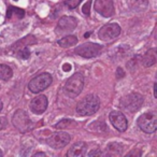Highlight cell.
Masks as SVG:
<instances>
[{"instance_id": "3", "label": "cell", "mask_w": 157, "mask_h": 157, "mask_svg": "<svg viewBox=\"0 0 157 157\" xmlns=\"http://www.w3.org/2000/svg\"><path fill=\"white\" fill-rule=\"evenodd\" d=\"M52 75L48 72H43V73L39 74V75L35 76V78L29 82L28 87L31 93L33 94H39L42 90H46L48 86L52 84Z\"/></svg>"}, {"instance_id": "19", "label": "cell", "mask_w": 157, "mask_h": 157, "mask_svg": "<svg viewBox=\"0 0 157 157\" xmlns=\"http://www.w3.org/2000/svg\"><path fill=\"white\" fill-rule=\"evenodd\" d=\"M146 7H147V0H136L132 8L137 11H142Z\"/></svg>"}, {"instance_id": "29", "label": "cell", "mask_w": 157, "mask_h": 157, "mask_svg": "<svg viewBox=\"0 0 157 157\" xmlns=\"http://www.w3.org/2000/svg\"><path fill=\"white\" fill-rule=\"evenodd\" d=\"M33 156H36V157H37V156H46V154H45V153H43V152H39V153H36Z\"/></svg>"}, {"instance_id": "26", "label": "cell", "mask_w": 157, "mask_h": 157, "mask_svg": "<svg viewBox=\"0 0 157 157\" xmlns=\"http://www.w3.org/2000/svg\"><path fill=\"white\" fill-rule=\"evenodd\" d=\"M100 154H101V153L99 152V151H97V152H96V151H95V152L93 151V152H90V154H88V156H90V157H92V156H97V155H100Z\"/></svg>"}, {"instance_id": "32", "label": "cell", "mask_w": 157, "mask_h": 157, "mask_svg": "<svg viewBox=\"0 0 157 157\" xmlns=\"http://www.w3.org/2000/svg\"><path fill=\"white\" fill-rule=\"evenodd\" d=\"M2 155H3V153H2V151H1V150H0V157H1V156H2Z\"/></svg>"}, {"instance_id": "20", "label": "cell", "mask_w": 157, "mask_h": 157, "mask_svg": "<svg viewBox=\"0 0 157 157\" xmlns=\"http://www.w3.org/2000/svg\"><path fill=\"white\" fill-rule=\"evenodd\" d=\"M81 2H82V0H68L67 2H66V6H67L69 9H75Z\"/></svg>"}, {"instance_id": "18", "label": "cell", "mask_w": 157, "mask_h": 157, "mask_svg": "<svg viewBox=\"0 0 157 157\" xmlns=\"http://www.w3.org/2000/svg\"><path fill=\"white\" fill-rule=\"evenodd\" d=\"M15 14L16 17L17 18H23L25 15V11L20 8H15V7H10L9 10H8V13H7V17L8 18H11L12 15Z\"/></svg>"}, {"instance_id": "8", "label": "cell", "mask_w": 157, "mask_h": 157, "mask_svg": "<svg viewBox=\"0 0 157 157\" xmlns=\"http://www.w3.org/2000/svg\"><path fill=\"white\" fill-rule=\"evenodd\" d=\"M70 140H71V137H70V135L68 132L57 131V132H54L46 139V143L51 147L55 148V150H59V148L65 147L70 142Z\"/></svg>"}, {"instance_id": "7", "label": "cell", "mask_w": 157, "mask_h": 157, "mask_svg": "<svg viewBox=\"0 0 157 157\" xmlns=\"http://www.w3.org/2000/svg\"><path fill=\"white\" fill-rule=\"evenodd\" d=\"M103 46L100 45V44L97 43H84L78 45V48H75V54L78 55V56L84 57V58H92V57H96L102 52Z\"/></svg>"}, {"instance_id": "14", "label": "cell", "mask_w": 157, "mask_h": 157, "mask_svg": "<svg viewBox=\"0 0 157 157\" xmlns=\"http://www.w3.org/2000/svg\"><path fill=\"white\" fill-rule=\"evenodd\" d=\"M86 147H87V145H86L85 142H82V141L76 142V143H74L73 145H72L71 147L69 148V151H68L67 155L69 157L83 156V155H85Z\"/></svg>"}, {"instance_id": "24", "label": "cell", "mask_w": 157, "mask_h": 157, "mask_svg": "<svg viewBox=\"0 0 157 157\" xmlns=\"http://www.w3.org/2000/svg\"><path fill=\"white\" fill-rule=\"evenodd\" d=\"M8 122H7V118L6 117H0V130L3 128H6V126H7Z\"/></svg>"}, {"instance_id": "10", "label": "cell", "mask_w": 157, "mask_h": 157, "mask_svg": "<svg viewBox=\"0 0 157 157\" xmlns=\"http://www.w3.org/2000/svg\"><path fill=\"white\" fill-rule=\"evenodd\" d=\"M94 9L97 13L105 17H111L115 12L113 0H96L94 3Z\"/></svg>"}, {"instance_id": "9", "label": "cell", "mask_w": 157, "mask_h": 157, "mask_svg": "<svg viewBox=\"0 0 157 157\" xmlns=\"http://www.w3.org/2000/svg\"><path fill=\"white\" fill-rule=\"evenodd\" d=\"M121 27L116 23H110L107 24L102 27V28L99 30L98 36L100 38V40L102 41H111L114 40L115 38H117L121 33Z\"/></svg>"}, {"instance_id": "4", "label": "cell", "mask_w": 157, "mask_h": 157, "mask_svg": "<svg viewBox=\"0 0 157 157\" xmlns=\"http://www.w3.org/2000/svg\"><path fill=\"white\" fill-rule=\"evenodd\" d=\"M137 124L142 131L146 133H152L157 129V114L154 112H146L139 116Z\"/></svg>"}, {"instance_id": "30", "label": "cell", "mask_w": 157, "mask_h": 157, "mask_svg": "<svg viewBox=\"0 0 157 157\" xmlns=\"http://www.w3.org/2000/svg\"><path fill=\"white\" fill-rule=\"evenodd\" d=\"M1 110H2V101L0 100V112H1Z\"/></svg>"}, {"instance_id": "28", "label": "cell", "mask_w": 157, "mask_h": 157, "mask_svg": "<svg viewBox=\"0 0 157 157\" xmlns=\"http://www.w3.org/2000/svg\"><path fill=\"white\" fill-rule=\"evenodd\" d=\"M63 70H65V71H69L70 69H71V66L70 65H67V63H66V65H63Z\"/></svg>"}, {"instance_id": "23", "label": "cell", "mask_w": 157, "mask_h": 157, "mask_svg": "<svg viewBox=\"0 0 157 157\" xmlns=\"http://www.w3.org/2000/svg\"><path fill=\"white\" fill-rule=\"evenodd\" d=\"M90 6H92V0H88L87 2L84 5L83 9H82V11H83V13L85 14V15H90Z\"/></svg>"}, {"instance_id": "11", "label": "cell", "mask_w": 157, "mask_h": 157, "mask_svg": "<svg viewBox=\"0 0 157 157\" xmlns=\"http://www.w3.org/2000/svg\"><path fill=\"white\" fill-rule=\"evenodd\" d=\"M110 122L113 125V127L118 131H125L128 128V122L127 118L122 112L120 111H112L109 115Z\"/></svg>"}, {"instance_id": "25", "label": "cell", "mask_w": 157, "mask_h": 157, "mask_svg": "<svg viewBox=\"0 0 157 157\" xmlns=\"http://www.w3.org/2000/svg\"><path fill=\"white\" fill-rule=\"evenodd\" d=\"M125 75V72L123 71L122 68H117V71H116V78H124Z\"/></svg>"}, {"instance_id": "27", "label": "cell", "mask_w": 157, "mask_h": 157, "mask_svg": "<svg viewBox=\"0 0 157 157\" xmlns=\"http://www.w3.org/2000/svg\"><path fill=\"white\" fill-rule=\"evenodd\" d=\"M154 96L155 98H157V82H155L154 84Z\"/></svg>"}, {"instance_id": "6", "label": "cell", "mask_w": 157, "mask_h": 157, "mask_svg": "<svg viewBox=\"0 0 157 157\" xmlns=\"http://www.w3.org/2000/svg\"><path fill=\"white\" fill-rule=\"evenodd\" d=\"M12 123H13L14 127L23 133L31 130L33 127V122L30 121L28 114L24 110H17L14 113L13 118H12Z\"/></svg>"}, {"instance_id": "31", "label": "cell", "mask_w": 157, "mask_h": 157, "mask_svg": "<svg viewBox=\"0 0 157 157\" xmlns=\"http://www.w3.org/2000/svg\"><path fill=\"white\" fill-rule=\"evenodd\" d=\"M88 36H90V33H86V35L84 36V37H85V38H88Z\"/></svg>"}, {"instance_id": "16", "label": "cell", "mask_w": 157, "mask_h": 157, "mask_svg": "<svg viewBox=\"0 0 157 157\" xmlns=\"http://www.w3.org/2000/svg\"><path fill=\"white\" fill-rule=\"evenodd\" d=\"M78 43V38L75 36H67V37H63V39L58 40V44L61 48H70L72 45H75Z\"/></svg>"}, {"instance_id": "13", "label": "cell", "mask_w": 157, "mask_h": 157, "mask_svg": "<svg viewBox=\"0 0 157 157\" xmlns=\"http://www.w3.org/2000/svg\"><path fill=\"white\" fill-rule=\"evenodd\" d=\"M78 22L74 17L71 16H63L58 22V28L60 31H65V33H69V31H73L76 28Z\"/></svg>"}, {"instance_id": "2", "label": "cell", "mask_w": 157, "mask_h": 157, "mask_svg": "<svg viewBox=\"0 0 157 157\" xmlns=\"http://www.w3.org/2000/svg\"><path fill=\"white\" fill-rule=\"evenodd\" d=\"M84 87V76L82 73H74L66 82L63 92L70 98H75L81 94Z\"/></svg>"}, {"instance_id": "22", "label": "cell", "mask_w": 157, "mask_h": 157, "mask_svg": "<svg viewBox=\"0 0 157 157\" xmlns=\"http://www.w3.org/2000/svg\"><path fill=\"white\" fill-rule=\"evenodd\" d=\"M73 121L71 120H63L61 122H59L58 124H56V128H59V129H63V128H67L68 126L70 125V123H72Z\"/></svg>"}, {"instance_id": "1", "label": "cell", "mask_w": 157, "mask_h": 157, "mask_svg": "<svg viewBox=\"0 0 157 157\" xmlns=\"http://www.w3.org/2000/svg\"><path fill=\"white\" fill-rule=\"evenodd\" d=\"M100 108V100L96 95H88L76 105V112L82 116H90Z\"/></svg>"}, {"instance_id": "21", "label": "cell", "mask_w": 157, "mask_h": 157, "mask_svg": "<svg viewBox=\"0 0 157 157\" xmlns=\"http://www.w3.org/2000/svg\"><path fill=\"white\" fill-rule=\"evenodd\" d=\"M18 56H20L21 58H23V59L29 58V56H30V51H29L27 48H22V50H21L20 52H18Z\"/></svg>"}, {"instance_id": "5", "label": "cell", "mask_w": 157, "mask_h": 157, "mask_svg": "<svg viewBox=\"0 0 157 157\" xmlns=\"http://www.w3.org/2000/svg\"><path fill=\"white\" fill-rule=\"evenodd\" d=\"M142 103H143V97L138 93H131V94L123 97L120 101L121 108L128 112H135L139 110Z\"/></svg>"}, {"instance_id": "12", "label": "cell", "mask_w": 157, "mask_h": 157, "mask_svg": "<svg viewBox=\"0 0 157 157\" xmlns=\"http://www.w3.org/2000/svg\"><path fill=\"white\" fill-rule=\"evenodd\" d=\"M48 101L46 96L40 95V96L36 97V98H33L31 100L29 107H30V110L35 114H42L48 109Z\"/></svg>"}, {"instance_id": "17", "label": "cell", "mask_w": 157, "mask_h": 157, "mask_svg": "<svg viewBox=\"0 0 157 157\" xmlns=\"http://www.w3.org/2000/svg\"><path fill=\"white\" fill-rule=\"evenodd\" d=\"M13 75V71L8 65H3L1 63L0 65V80H3V81H9L10 78Z\"/></svg>"}, {"instance_id": "15", "label": "cell", "mask_w": 157, "mask_h": 157, "mask_svg": "<svg viewBox=\"0 0 157 157\" xmlns=\"http://www.w3.org/2000/svg\"><path fill=\"white\" fill-rule=\"evenodd\" d=\"M157 63V48H152L147 51L142 59V65L144 67H151Z\"/></svg>"}]
</instances>
